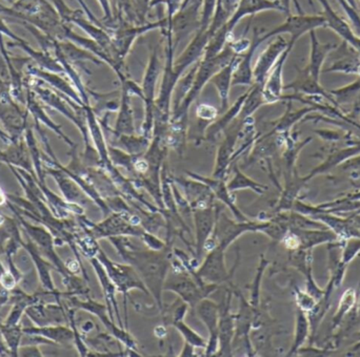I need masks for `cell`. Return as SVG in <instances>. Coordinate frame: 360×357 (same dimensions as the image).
I'll return each mask as SVG.
<instances>
[{
	"label": "cell",
	"mask_w": 360,
	"mask_h": 357,
	"mask_svg": "<svg viewBox=\"0 0 360 357\" xmlns=\"http://www.w3.org/2000/svg\"><path fill=\"white\" fill-rule=\"evenodd\" d=\"M117 251L118 255L129 265L133 266L147 287L150 295L153 297L158 309L162 310L165 302L162 299L165 283L172 266L173 246L165 250L154 251L151 249L136 246L131 236L110 238Z\"/></svg>",
	"instance_id": "obj_1"
},
{
	"label": "cell",
	"mask_w": 360,
	"mask_h": 357,
	"mask_svg": "<svg viewBox=\"0 0 360 357\" xmlns=\"http://www.w3.org/2000/svg\"><path fill=\"white\" fill-rule=\"evenodd\" d=\"M235 53L233 52L231 46H226L216 56L212 57V58L200 59L194 82L179 107L172 112L171 122H176L182 126H188V111H190L191 105L198 98L205 84L211 81L212 77L217 72L230 63Z\"/></svg>",
	"instance_id": "obj_2"
},
{
	"label": "cell",
	"mask_w": 360,
	"mask_h": 357,
	"mask_svg": "<svg viewBox=\"0 0 360 357\" xmlns=\"http://www.w3.org/2000/svg\"><path fill=\"white\" fill-rule=\"evenodd\" d=\"M174 50L172 38L169 37L164 76H162L160 92L155 99V109H154L153 137H160L162 139L164 138L170 124L171 116H172L173 93L177 82L181 78V76L179 75L174 69Z\"/></svg>",
	"instance_id": "obj_3"
},
{
	"label": "cell",
	"mask_w": 360,
	"mask_h": 357,
	"mask_svg": "<svg viewBox=\"0 0 360 357\" xmlns=\"http://www.w3.org/2000/svg\"><path fill=\"white\" fill-rule=\"evenodd\" d=\"M78 225L82 231L97 241L115 236L141 238L145 229L141 227L139 215L132 213H112L99 223H93L84 215H77Z\"/></svg>",
	"instance_id": "obj_4"
},
{
	"label": "cell",
	"mask_w": 360,
	"mask_h": 357,
	"mask_svg": "<svg viewBox=\"0 0 360 357\" xmlns=\"http://www.w3.org/2000/svg\"><path fill=\"white\" fill-rule=\"evenodd\" d=\"M260 224L262 222L252 221V220L248 222H238L236 220L230 219L222 210L221 207L216 204L215 226L211 236L205 243V255L216 246L228 249L231 244L247 232H258Z\"/></svg>",
	"instance_id": "obj_5"
},
{
	"label": "cell",
	"mask_w": 360,
	"mask_h": 357,
	"mask_svg": "<svg viewBox=\"0 0 360 357\" xmlns=\"http://www.w3.org/2000/svg\"><path fill=\"white\" fill-rule=\"evenodd\" d=\"M218 285L207 284L199 280L194 272L186 270L180 272H172V276L167 278L164 290L170 291L179 295L180 299L188 304L190 308L194 309L195 306L209 297L212 293L218 289Z\"/></svg>",
	"instance_id": "obj_6"
},
{
	"label": "cell",
	"mask_w": 360,
	"mask_h": 357,
	"mask_svg": "<svg viewBox=\"0 0 360 357\" xmlns=\"http://www.w3.org/2000/svg\"><path fill=\"white\" fill-rule=\"evenodd\" d=\"M97 259L103 264V268L107 271L110 280L116 287L118 293L124 297V311H126V327L128 328V311H127V301L131 291L139 290L145 295H150L147 287L143 284L139 274L133 266L129 264H120L112 261L103 249H99L96 255Z\"/></svg>",
	"instance_id": "obj_7"
},
{
	"label": "cell",
	"mask_w": 360,
	"mask_h": 357,
	"mask_svg": "<svg viewBox=\"0 0 360 357\" xmlns=\"http://www.w3.org/2000/svg\"><path fill=\"white\" fill-rule=\"evenodd\" d=\"M162 67L160 54L158 48H155L150 56L149 63L143 76V86H141V90H143L141 99L145 103V119L141 126V135L150 139L153 138L156 86H158V78L162 74Z\"/></svg>",
	"instance_id": "obj_8"
},
{
	"label": "cell",
	"mask_w": 360,
	"mask_h": 357,
	"mask_svg": "<svg viewBox=\"0 0 360 357\" xmlns=\"http://www.w3.org/2000/svg\"><path fill=\"white\" fill-rule=\"evenodd\" d=\"M226 249L220 246H216L207 253L203 257L200 265L195 270V274L199 280L203 281L207 284H215L220 286L224 283H230L232 280L233 272L229 271L226 266Z\"/></svg>",
	"instance_id": "obj_9"
},
{
	"label": "cell",
	"mask_w": 360,
	"mask_h": 357,
	"mask_svg": "<svg viewBox=\"0 0 360 357\" xmlns=\"http://www.w3.org/2000/svg\"><path fill=\"white\" fill-rule=\"evenodd\" d=\"M193 222L195 227L194 251H193V265L198 267L205 255V243L213 232L216 221L215 206L207 208L193 209Z\"/></svg>",
	"instance_id": "obj_10"
},
{
	"label": "cell",
	"mask_w": 360,
	"mask_h": 357,
	"mask_svg": "<svg viewBox=\"0 0 360 357\" xmlns=\"http://www.w3.org/2000/svg\"><path fill=\"white\" fill-rule=\"evenodd\" d=\"M196 316L202 322L209 332L207 348L203 356H216L219 350V335H218V323H219L220 305L212 301L209 297L199 302L194 308Z\"/></svg>",
	"instance_id": "obj_11"
},
{
	"label": "cell",
	"mask_w": 360,
	"mask_h": 357,
	"mask_svg": "<svg viewBox=\"0 0 360 357\" xmlns=\"http://www.w3.org/2000/svg\"><path fill=\"white\" fill-rule=\"evenodd\" d=\"M241 128H243V122H233L231 128L229 126L224 130V139L220 143L216 155L215 168H214V178L226 180L229 170L233 163V155L235 153V147L240 138Z\"/></svg>",
	"instance_id": "obj_12"
},
{
	"label": "cell",
	"mask_w": 360,
	"mask_h": 357,
	"mask_svg": "<svg viewBox=\"0 0 360 357\" xmlns=\"http://www.w3.org/2000/svg\"><path fill=\"white\" fill-rule=\"evenodd\" d=\"M19 105L20 103L17 102L13 97L0 100V121L13 139V142L23 137L27 128L30 113Z\"/></svg>",
	"instance_id": "obj_13"
},
{
	"label": "cell",
	"mask_w": 360,
	"mask_h": 357,
	"mask_svg": "<svg viewBox=\"0 0 360 357\" xmlns=\"http://www.w3.org/2000/svg\"><path fill=\"white\" fill-rule=\"evenodd\" d=\"M232 288L226 290V295L220 304L218 335H219V350L216 356H233V339L235 335V314L231 310Z\"/></svg>",
	"instance_id": "obj_14"
},
{
	"label": "cell",
	"mask_w": 360,
	"mask_h": 357,
	"mask_svg": "<svg viewBox=\"0 0 360 357\" xmlns=\"http://www.w3.org/2000/svg\"><path fill=\"white\" fill-rule=\"evenodd\" d=\"M179 189L184 191V198L190 204L191 209L207 208L215 206L216 198L211 188L202 182L192 178H179L170 176Z\"/></svg>",
	"instance_id": "obj_15"
},
{
	"label": "cell",
	"mask_w": 360,
	"mask_h": 357,
	"mask_svg": "<svg viewBox=\"0 0 360 357\" xmlns=\"http://www.w3.org/2000/svg\"><path fill=\"white\" fill-rule=\"evenodd\" d=\"M25 314L37 327L69 324L68 309L61 303H37L29 306Z\"/></svg>",
	"instance_id": "obj_16"
},
{
	"label": "cell",
	"mask_w": 360,
	"mask_h": 357,
	"mask_svg": "<svg viewBox=\"0 0 360 357\" xmlns=\"http://www.w3.org/2000/svg\"><path fill=\"white\" fill-rule=\"evenodd\" d=\"M186 174L188 178L198 180V181L202 182L205 185L209 186L216 200L219 201V202H221L222 204L226 205V206L230 209L231 213L234 215L236 221H250L249 217H247V215L237 207L234 194L229 191L228 187H226V180L214 178V177L201 176V175L192 172H186Z\"/></svg>",
	"instance_id": "obj_17"
},
{
	"label": "cell",
	"mask_w": 360,
	"mask_h": 357,
	"mask_svg": "<svg viewBox=\"0 0 360 357\" xmlns=\"http://www.w3.org/2000/svg\"><path fill=\"white\" fill-rule=\"evenodd\" d=\"M25 73L27 76H31V77L39 78L40 80L44 82V83L51 86L53 90L56 92L61 93V94L65 95V96L71 98L72 100L75 101L77 105L84 107V101L80 98L79 94H78L76 88H74L73 84L71 81L65 79L63 76L59 74L52 73V72L46 71V69H40L39 67H36L33 63L29 62L25 65Z\"/></svg>",
	"instance_id": "obj_18"
},
{
	"label": "cell",
	"mask_w": 360,
	"mask_h": 357,
	"mask_svg": "<svg viewBox=\"0 0 360 357\" xmlns=\"http://www.w3.org/2000/svg\"><path fill=\"white\" fill-rule=\"evenodd\" d=\"M90 264L92 265L95 274H96L99 284H101L103 297H105V306H107L108 314H109L110 318H111V320L114 321V322L116 321L120 327L126 328L124 322H122L120 307H118L117 299H116V293H118L117 290H116V287L114 286L113 283L110 280L109 276H108L107 271H105V268H103V264L99 262L97 257L91 259Z\"/></svg>",
	"instance_id": "obj_19"
},
{
	"label": "cell",
	"mask_w": 360,
	"mask_h": 357,
	"mask_svg": "<svg viewBox=\"0 0 360 357\" xmlns=\"http://www.w3.org/2000/svg\"><path fill=\"white\" fill-rule=\"evenodd\" d=\"M25 109H27L30 114L33 116L34 121L37 122L39 124H44L46 128H50L51 130L55 133L61 140L65 141L68 145H69L70 149L71 147H75L76 143H74L65 133L61 130V126H58V124L55 123L50 117H49L48 114L44 111V107L40 105V103L38 102L37 96H36L34 90H32L31 86L29 84L25 83Z\"/></svg>",
	"instance_id": "obj_20"
},
{
	"label": "cell",
	"mask_w": 360,
	"mask_h": 357,
	"mask_svg": "<svg viewBox=\"0 0 360 357\" xmlns=\"http://www.w3.org/2000/svg\"><path fill=\"white\" fill-rule=\"evenodd\" d=\"M285 48H287V43L285 40L279 38L274 43L270 44L258 57L257 62L253 69L254 83L264 86L266 78L270 75V72L281 57V53L285 52Z\"/></svg>",
	"instance_id": "obj_21"
},
{
	"label": "cell",
	"mask_w": 360,
	"mask_h": 357,
	"mask_svg": "<svg viewBox=\"0 0 360 357\" xmlns=\"http://www.w3.org/2000/svg\"><path fill=\"white\" fill-rule=\"evenodd\" d=\"M0 163L22 168L30 174L36 176L33 162H32L31 156H30L29 149L25 143V135L19 140L8 144L6 151H0Z\"/></svg>",
	"instance_id": "obj_22"
},
{
	"label": "cell",
	"mask_w": 360,
	"mask_h": 357,
	"mask_svg": "<svg viewBox=\"0 0 360 357\" xmlns=\"http://www.w3.org/2000/svg\"><path fill=\"white\" fill-rule=\"evenodd\" d=\"M260 42H262V38H254L253 42L250 44L249 48L240 55V58H239L238 63L235 67L234 74H233L232 86H253L254 77L252 59H253L254 54H255Z\"/></svg>",
	"instance_id": "obj_23"
},
{
	"label": "cell",
	"mask_w": 360,
	"mask_h": 357,
	"mask_svg": "<svg viewBox=\"0 0 360 357\" xmlns=\"http://www.w3.org/2000/svg\"><path fill=\"white\" fill-rule=\"evenodd\" d=\"M211 40V34L207 33L203 35H198L192 43L186 48L181 56H179L176 60H174V69L179 75L182 76V74L192 67L197 61L202 58L205 54V48L207 43Z\"/></svg>",
	"instance_id": "obj_24"
},
{
	"label": "cell",
	"mask_w": 360,
	"mask_h": 357,
	"mask_svg": "<svg viewBox=\"0 0 360 357\" xmlns=\"http://www.w3.org/2000/svg\"><path fill=\"white\" fill-rule=\"evenodd\" d=\"M23 335H36L50 342L52 345H67L74 344V331L70 326L53 325V326L30 327L22 328Z\"/></svg>",
	"instance_id": "obj_25"
},
{
	"label": "cell",
	"mask_w": 360,
	"mask_h": 357,
	"mask_svg": "<svg viewBox=\"0 0 360 357\" xmlns=\"http://www.w3.org/2000/svg\"><path fill=\"white\" fill-rule=\"evenodd\" d=\"M291 48V46H288L287 50L283 52L281 58L275 63L272 72L266 78L264 86V98L266 105L277 102L283 98V95H281V90H283V69Z\"/></svg>",
	"instance_id": "obj_26"
},
{
	"label": "cell",
	"mask_w": 360,
	"mask_h": 357,
	"mask_svg": "<svg viewBox=\"0 0 360 357\" xmlns=\"http://www.w3.org/2000/svg\"><path fill=\"white\" fill-rule=\"evenodd\" d=\"M239 58H240V55L235 54L230 63L217 72L210 81L214 84L218 95H219L222 113H224L230 107L229 95H230V88H232L233 74H234L235 67L238 63Z\"/></svg>",
	"instance_id": "obj_27"
},
{
	"label": "cell",
	"mask_w": 360,
	"mask_h": 357,
	"mask_svg": "<svg viewBox=\"0 0 360 357\" xmlns=\"http://www.w3.org/2000/svg\"><path fill=\"white\" fill-rule=\"evenodd\" d=\"M247 96L248 92L243 93V94L233 103L232 107H229V109L224 112L222 117H220L219 119L216 120V121H214L213 123L207 126V130H205V140L210 141V142H215L217 137L219 136L221 133H224V130L234 122V120L237 119Z\"/></svg>",
	"instance_id": "obj_28"
},
{
	"label": "cell",
	"mask_w": 360,
	"mask_h": 357,
	"mask_svg": "<svg viewBox=\"0 0 360 357\" xmlns=\"http://www.w3.org/2000/svg\"><path fill=\"white\" fill-rule=\"evenodd\" d=\"M108 144L122 149L132 156H143L149 149L152 139L143 136V135H120L113 137L107 135L105 136Z\"/></svg>",
	"instance_id": "obj_29"
},
{
	"label": "cell",
	"mask_w": 360,
	"mask_h": 357,
	"mask_svg": "<svg viewBox=\"0 0 360 357\" xmlns=\"http://www.w3.org/2000/svg\"><path fill=\"white\" fill-rule=\"evenodd\" d=\"M327 21H326V18H323V17H294V18L289 19V21L285 25H283V27H278L272 33L268 34L266 37L262 38V41H264V39L270 37V36L281 33V32H290L293 35L291 43H290V46H292L295 40L302 33L308 31V29H313V27L323 25Z\"/></svg>",
	"instance_id": "obj_30"
},
{
	"label": "cell",
	"mask_w": 360,
	"mask_h": 357,
	"mask_svg": "<svg viewBox=\"0 0 360 357\" xmlns=\"http://www.w3.org/2000/svg\"><path fill=\"white\" fill-rule=\"evenodd\" d=\"M20 246L23 247L33 259L44 288L49 291L56 290L54 283H53L52 276H51L50 263L42 259L41 252H40L37 246L32 241L25 242L22 238H20Z\"/></svg>",
	"instance_id": "obj_31"
},
{
	"label": "cell",
	"mask_w": 360,
	"mask_h": 357,
	"mask_svg": "<svg viewBox=\"0 0 360 357\" xmlns=\"http://www.w3.org/2000/svg\"><path fill=\"white\" fill-rule=\"evenodd\" d=\"M58 46L63 57L67 59L68 62L71 63L72 65H79L80 67L84 69L86 73L90 74V72L84 65V63L86 62V61H91V62L97 65H103V61L98 57L92 54V53L89 52V50H82V48H77L74 44L69 43V42L58 43Z\"/></svg>",
	"instance_id": "obj_32"
},
{
	"label": "cell",
	"mask_w": 360,
	"mask_h": 357,
	"mask_svg": "<svg viewBox=\"0 0 360 357\" xmlns=\"http://www.w3.org/2000/svg\"><path fill=\"white\" fill-rule=\"evenodd\" d=\"M264 86L260 84L253 83V86L248 90V96L241 107L237 119L243 121L247 118L252 117L253 114L262 105H266L264 98Z\"/></svg>",
	"instance_id": "obj_33"
},
{
	"label": "cell",
	"mask_w": 360,
	"mask_h": 357,
	"mask_svg": "<svg viewBox=\"0 0 360 357\" xmlns=\"http://www.w3.org/2000/svg\"><path fill=\"white\" fill-rule=\"evenodd\" d=\"M233 172H234V176H233L231 181L226 183L229 191L232 192V194L238 191V190L245 189L252 190L257 194H262L266 191V186L262 185V184L258 183V182L254 181L253 179L248 177L245 173L239 170L236 163H233Z\"/></svg>",
	"instance_id": "obj_34"
},
{
	"label": "cell",
	"mask_w": 360,
	"mask_h": 357,
	"mask_svg": "<svg viewBox=\"0 0 360 357\" xmlns=\"http://www.w3.org/2000/svg\"><path fill=\"white\" fill-rule=\"evenodd\" d=\"M25 140L27 143V149H29L30 156H31L32 162H33L34 170H35L36 177H37L39 183L46 182V170L42 166V151L38 147L34 137L33 130L27 126L25 132Z\"/></svg>",
	"instance_id": "obj_35"
},
{
	"label": "cell",
	"mask_w": 360,
	"mask_h": 357,
	"mask_svg": "<svg viewBox=\"0 0 360 357\" xmlns=\"http://www.w3.org/2000/svg\"><path fill=\"white\" fill-rule=\"evenodd\" d=\"M108 151H109V157L112 163L116 168H124L130 177L133 179L135 177L134 161L137 156H132L122 149L108 144Z\"/></svg>",
	"instance_id": "obj_36"
},
{
	"label": "cell",
	"mask_w": 360,
	"mask_h": 357,
	"mask_svg": "<svg viewBox=\"0 0 360 357\" xmlns=\"http://www.w3.org/2000/svg\"><path fill=\"white\" fill-rule=\"evenodd\" d=\"M0 331H1L2 337L8 346V351L11 356H18V349L20 348L21 341H22L23 331L19 325L16 326H6L2 325L0 326Z\"/></svg>",
	"instance_id": "obj_37"
},
{
	"label": "cell",
	"mask_w": 360,
	"mask_h": 357,
	"mask_svg": "<svg viewBox=\"0 0 360 357\" xmlns=\"http://www.w3.org/2000/svg\"><path fill=\"white\" fill-rule=\"evenodd\" d=\"M75 244L79 255H84V257L89 260L96 257L97 253H98L99 249H101L98 241L84 231L80 232L76 236Z\"/></svg>",
	"instance_id": "obj_38"
},
{
	"label": "cell",
	"mask_w": 360,
	"mask_h": 357,
	"mask_svg": "<svg viewBox=\"0 0 360 357\" xmlns=\"http://www.w3.org/2000/svg\"><path fill=\"white\" fill-rule=\"evenodd\" d=\"M173 327L179 331L186 343L190 344V345H192L193 347L196 348V349L205 350V348H207V339H203L199 333L193 330L188 325L184 323V321L174 323Z\"/></svg>",
	"instance_id": "obj_39"
},
{
	"label": "cell",
	"mask_w": 360,
	"mask_h": 357,
	"mask_svg": "<svg viewBox=\"0 0 360 357\" xmlns=\"http://www.w3.org/2000/svg\"><path fill=\"white\" fill-rule=\"evenodd\" d=\"M269 265V262L262 257L260 260L259 266H258L257 271H256L255 278H254L253 283L251 286V295H250L249 303L251 304L252 307L259 312L260 306V285H262V276H264V270L266 266Z\"/></svg>",
	"instance_id": "obj_40"
},
{
	"label": "cell",
	"mask_w": 360,
	"mask_h": 357,
	"mask_svg": "<svg viewBox=\"0 0 360 357\" xmlns=\"http://www.w3.org/2000/svg\"><path fill=\"white\" fill-rule=\"evenodd\" d=\"M308 332V324H307L306 316L302 314V309L298 310L297 324H296V335L294 339V345L292 347L291 353L297 351L298 348L302 345Z\"/></svg>",
	"instance_id": "obj_41"
},
{
	"label": "cell",
	"mask_w": 360,
	"mask_h": 357,
	"mask_svg": "<svg viewBox=\"0 0 360 357\" xmlns=\"http://www.w3.org/2000/svg\"><path fill=\"white\" fill-rule=\"evenodd\" d=\"M218 111L213 105H207V103H201L197 107L196 116L199 121L205 124V128L210 124L213 123L217 118Z\"/></svg>",
	"instance_id": "obj_42"
},
{
	"label": "cell",
	"mask_w": 360,
	"mask_h": 357,
	"mask_svg": "<svg viewBox=\"0 0 360 357\" xmlns=\"http://www.w3.org/2000/svg\"><path fill=\"white\" fill-rule=\"evenodd\" d=\"M139 238H141V242L147 248L154 251L165 250L167 247L173 246V245L168 244L167 241L158 238V234H151V232L146 231V230Z\"/></svg>",
	"instance_id": "obj_43"
},
{
	"label": "cell",
	"mask_w": 360,
	"mask_h": 357,
	"mask_svg": "<svg viewBox=\"0 0 360 357\" xmlns=\"http://www.w3.org/2000/svg\"><path fill=\"white\" fill-rule=\"evenodd\" d=\"M297 297L298 305H300V309L302 310H312L314 303H313L311 297H309L306 293L297 292L296 295Z\"/></svg>",
	"instance_id": "obj_44"
},
{
	"label": "cell",
	"mask_w": 360,
	"mask_h": 357,
	"mask_svg": "<svg viewBox=\"0 0 360 357\" xmlns=\"http://www.w3.org/2000/svg\"><path fill=\"white\" fill-rule=\"evenodd\" d=\"M195 350H196V348L193 347L192 345H190V344L186 343V342H184V348H182L181 351H180L179 356H181V357L196 356V354H195Z\"/></svg>",
	"instance_id": "obj_45"
},
{
	"label": "cell",
	"mask_w": 360,
	"mask_h": 357,
	"mask_svg": "<svg viewBox=\"0 0 360 357\" xmlns=\"http://www.w3.org/2000/svg\"><path fill=\"white\" fill-rule=\"evenodd\" d=\"M8 97H12V95H11V88L8 84L4 83L1 78H0V100L8 98Z\"/></svg>",
	"instance_id": "obj_46"
},
{
	"label": "cell",
	"mask_w": 360,
	"mask_h": 357,
	"mask_svg": "<svg viewBox=\"0 0 360 357\" xmlns=\"http://www.w3.org/2000/svg\"><path fill=\"white\" fill-rule=\"evenodd\" d=\"M94 328L95 324L92 321H86V322H84V324L80 326V329H82V335H89L91 331L94 330Z\"/></svg>",
	"instance_id": "obj_47"
},
{
	"label": "cell",
	"mask_w": 360,
	"mask_h": 357,
	"mask_svg": "<svg viewBox=\"0 0 360 357\" xmlns=\"http://www.w3.org/2000/svg\"><path fill=\"white\" fill-rule=\"evenodd\" d=\"M0 139H1L2 142L8 145L13 142V139L11 138L10 135L6 130H1V128H0Z\"/></svg>",
	"instance_id": "obj_48"
},
{
	"label": "cell",
	"mask_w": 360,
	"mask_h": 357,
	"mask_svg": "<svg viewBox=\"0 0 360 357\" xmlns=\"http://www.w3.org/2000/svg\"><path fill=\"white\" fill-rule=\"evenodd\" d=\"M8 202V196L4 194V190L0 188V206L4 204H6Z\"/></svg>",
	"instance_id": "obj_49"
}]
</instances>
